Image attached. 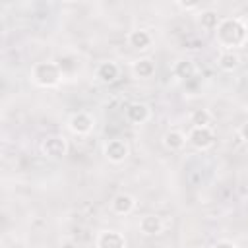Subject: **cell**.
<instances>
[{"instance_id": "cell-1", "label": "cell", "mask_w": 248, "mask_h": 248, "mask_svg": "<svg viewBox=\"0 0 248 248\" xmlns=\"http://www.w3.org/2000/svg\"><path fill=\"white\" fill-rule=\"evenodd\" d=\"M215 39L225 50L240 48L248 41V27L240 17H223L215 29Z\"/></svg>"}, {"instance_id": "cell-2", "label": "cell", "mask_w": 248, "mask_h": 248, "mask_svg": "<svg viewBox=\"0 0 248 248\" xmlns=\"http://www.w3.org/2000/svg\"><path fill=\"white\" fill-rule=\"evenodd\" d=\"M31 79L39 87H54V85H58L62 81V70L52 60L37 62L31 68Z\"/></svg>"}, {"instance_id": "cell-3", "label": "cell", "mask_w": 248, "mask_h": 248, "mask_svg": "<svg viewBox=\"0 0 248 248\" xmlns=\"http://www.w3.org/2000/svg\"><path fill=\"white\" fill-rule=\"evenodd\" d=\"M41 151L43 155H46L48 159H54V161H60L66 157L68 153V141L66 138L62 136H46L41 143Z\"/></svg>"}, {"instance_id": "cell-4", "label": "cell", "mask_w": 248, "mask_h": 248, "mask_svg": "<svg viewBox=\"0 0 248 248\" xmlns=\"http://www.w3.org/2000/svg\"><path fill=\"white\" fill-rule=\"evenodd\" d=\"M188 141L196 147V149H209L215 141V134L209 126H192V130L188 132Z\"/></svg>"}, {"instance_id": "cell-5", "label": "cell", "mask_w": 248, "mask_h": 248, "mask_svg": "<svg viewBox=\"0 0 248 248\" xmlns=\"http://www.w3.org/2000/svg\"><path fill=\"white\" fill-rule=\"evenodd\" d=\"M103 155L110 163L118 165V163H124L126 161V157L130 155V147H128V143L124 140H118V138L116 140H108L105 143V147H103Z\"/></svg>"}, {"instance_id": "cell-6", "label": "cell", "mask_w": 248, "mask_h": 248, "mask_svg": "<svg viewBox=\"0 0 248 248\" xmlns=\"http://www.w3.org/2000/svg\"><path fill=\"white\" fill-rule=\"evenodd\" d=\"M93 126H95L93 116L87 114V112H83V110L74 112V114L70 116V120H68V128H70L74 134H78V136H85V134H89V132L93 130Z\"/></svg>"}, {"instance_id": "cell-7", "label": "cell", "mask_w": 248, "mask_h": 248, "mask_svg": "<svg viewBox=\"0 0 248 248\" xmlns=\"http://www.w3.org/2000/svg\"><path fill=\"white\" fill-rule=\"evenodd\" d=\"M95 244H97V248H126V238L120 231L107 229L97 234Z\"/></svg>"}, {"instance_id": "cell-8", "label": "cell", "mask_w": 248, "mask_h": 248, "mask_svg": "<svg viewBox=\"0 0 248 248\" xmlns=\"http://www.w3.org/2000/svg\"><path fill=\"white\" fill-rule=\"evenodd\" d=\"M134 207H136V198L126 194V192L116 194L110 202V211L116 213V215H128V213L134 211Z\"/></svg>"}, {"instance_id": "cell-9", "label": "cell", "mask_w": 248, "mask_h": 248, "mask_svg": "<svg viewBox=\"0 0 248 248\" xmlns=\"http://www.w3.org/2000/svg\"><path fill=\"white\" fill-rule=\"evenodd\" d=\"M149 116H151V110L145 103H130L126 108V118L132 124H143L149 120Z\"/></svg>"}, {"instance_id": "cell-10", "label": "cell", "mask_w": 248, "mask_h": 248, "mask_svg": "<svg viewBox=\"0 0 248 248\" xmlns=\"http://www.w3.org/2000/svg\"><path fill=\"white\" fill-rule=\"evenodd\" d=\"M163 219L159 217V215H153V213H149V215H143L141 219H140V232H143V234H147V236H155V234H161L163 232Z\"/></svg>"}, {"instance_id": "cell-11", "label": "cell", "mask_w": 248, "mask_h": 248, "mask_svg": "<svg viewBox=\"0 0 248 248\" xmlns=\"http://www.w3.org/2000/svg\"><path fill=\"white\" fill-rule=\"evenodd\" d=\"M95 76H97V79L103 81V83H112V81L120 76V68H118L114 62L107 60V62H101V64L97 66Z\"/></svg>"}, {"instance_id": "cell-12", "label": "cell", "mask_w": 248, "mask_h": 248, "mask_svg": "<svg viewBox=\"0 0 248 248\" xmlns=\"http://www.w3.org/2000/svg\"><path fill=\"white\" fill-rule=\"evenodd\" d=\"M151 41L153 39H151L149 31H145V29H132L128 33V45L136 50H145L151 45Z\"/></svg>"}, {"instance_id": "cell-13", "label": "cell", "mask_w": 248, "mask_h": 248, "mask_svg": "<svg viewBox=\"0 0 248 248\" xmlns=\"http://www.w3.org/2000/svg\"><path fill=\"white\" fill-rule=\"evenodd\" d=\"M186 141H188V138H186L180 130H174V128L167 130L165 136H163V145H165L167 149H170V151L182 149V147L186 145Z\"/></svg>"}, {"instance_id": "cell-14", "label": "cell", "mask_w": 248, "mask_h": 248, "mask_svg": "<svg viewBox=\"0 0 248 248\" xmlns=\"http://www.w3.org/2000/svg\"><path fill=\"white\" fill-rule=\"evenodd\" d=\"M132 74L138 79H147V78H151L155 74V62L151 58H138L132 64Z\"/></svg>"}, {"instance_id": "cell-15", "label": "cell", "mask_w": 248, "mask_h": 248, "mask_svg": "<svg viewBox=\"0 0 248 248\" xmlns=\"http://www.w3.org/2000/svg\"><path fill=\"white\" fill-rule=\"evenodd\" d=\"M217 66L223 72H234L240 66V56L234 50H223L219 54V58H217Z\"/></svg>"}, {"instance_id": "cell-16", "label": "cell", "mask_w": 248, "mask_h": 248, "mask_svg": "<svg viewBox=\"0 0 248 248\" xmlns=\"http://www.w3.org/2000/svg\"><path fill=\"white\" fill-rule=\"evenodd\" d=\"M172 74L178 78V79H190L194 74H196V64L192 60H178L174 62L172 66Z\"/></svg>"}, {"instance_id": "cell-17", "label": "cell", "mask_w": 248, "mask_h": 248, "mask_svg": "<svg viewBox=\"0 0 248 248\" xmlns=\"http://www.w3.org/2000/svg\"><path fill=\"white\" fill-rule=\"evenodd\" d=\"M219 21H221V19H219V16H217L215 10H203V12L200 14V23H202V27L207 29V31L217 29Z\"/></svg>"}, {"instance_id": "cell-18", "label": "cell", "mask_w": 248, "mask_h": 248, "mask_svg": "<svg viewBox=\"0 0 248 248\" xmlns=\"http://www.w3.org/2000/svg\"><path fill=\"white\" fill-rule=\"evenodd\" d=\"M190 122L194 126H209L211 122V112L207 108H194L190 112Z\"/></svg>"}, {"instance_id": "cell-19", "label": "cell", "mask_w": 248, "mask_h": 248, "mask_svg": "<svg viewBox=\"0 0 248 248\" xmlns=\"http://www.w3.org/2000/svg\"><path fill=\"white\" fill-rule=\"evenodd\" d=\"M211 248H238V246H236L232 240H225V238H223V240L213 242V244H211Z\"/></svg>"}, {"instance_id": "cell-20", "label": "cell", "mask_w": 248, "mask_h": 248, "mask_svg": "<svg viewBox=\"0 0 248 248\" xmlns=\"http://www.w3.org/2000/svg\"><path fill=\"white\" fill-rule=\"evenodd\" d=\"M238 136H240L244 141H248V120L240 124V128H238Z\"/></svg>"}, {"instance_id": "cell-21", "label": "cell", "mask_w": 248, "mask_h": 248, "mask_svg": "<svg viewBox=\"0 0 248 248\" xmlns=\"http://www.w3.org/2000/svg\"><path fill=\"white\" fill-rule=\"evenodd\" d=\"M176 6H178V8H182V10H196L200 4H198V2H190V4H184V2H176Z\"/></svg>"}]
</instances>
